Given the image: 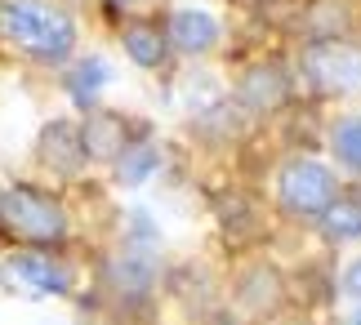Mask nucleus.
<instances>
[{
	"instance_id": "nucleus-7",
	"label": "nucleus",
	"mask_w": 361,
	"mask_h": 325,
	"mask_svg": "<svg viewBox=\"0 0 361 325\" xmlns=\"http://www.w3.org/2000/svg\"><path fill=\"white\" fill-rule=\"evenodd\" d=\"M152 286H157V263H152L147 250L125 245V250H116L112 259H107V290H112L116 299L143 303L152 294Z\"/></svg>"
},
{
	"instance_id": "nucleus-2",
	"label": "nucleus",
	"mask_w": 361,
	"mask_h": 325,
	"mask_svg": "<svg viewBox=\"0 0 361 325\" xmlns=\"http://www.w3.org/2000/svg\"><path fill=\"white\" fill-rule=\"evenodd\" d=\"M0 232L18 245H59L67 241L72 223H67L63 201H54L49 192L27 188V183H13V188L0 192Z\"/></svg>"
},
{
	"instance_id": "nucleus-1",
	"label": "nucleus",
	"mask_w": 361,
	"mask_h": 325,
	"mask_svg": "<svg viewBox=\"0 0 361 325\" xmlns=\"http://www.w3.org/2000/svg\"><path fill=\"white\" fill-rule=\"evenodd\" d=\"M0 45L54 67L76 49V23L59 0H0Z\"/></svg>"
},
{
	"instance_id": "nucleus-10",
	"label": "nucleus",
	"mask_w": 361,
	"mask_h": 325,
	"mask_svg": "<svg viewBox=\"0 0 361 325\" xmlns=\"http://www.w3.org/2000/svg\"><path fill=\"white\" fill-rule=\"evenodd\" d=\"M165 36H170V45L178 54H210L219 45V23L205 9H178V13H170Z\"/></svg>"
},
{
	"instance_id": "nucleus-12",
	"label": "nucleus",
	"mask_w": 361,
	"mask_h": 325,
	"mask_svg": "<svg viewBox=\"0 0 361 325\" xmlns=\"http://www.w3.org/2000/svg\"><path fill=\"white\" fill-rule=\"evenodd\" d=\"M121 40H125V54L138 63V67H147V72H157V67L170 59V36L161 32V27H152V23H125V32H121Z\"/></svg>"
},
{
	"instance_id": "nucleus-20",
	"label": "nucleus",
	"mask_w": 361,
	"mask_h": 325,
	"mask_svg": "<svg viewBox=\"0 0 361 325\" xmlns=\"http://www.w3.org/2000/svg\"><path fill=\"white\" fill-rule=\"evenodd\" d=\"M268 325H303V321H290V317H286V321H268Z\"/></svg>"
},
{
	"instance_id": "nucleus-21",
	"label": "nucleus",
	"mask_w": 361,
	"mask_h": 325,
	"mask_svg": "<svg viewBox=\"0 0 361 325\" xmlns=\"http://www.w3.org/2000/svg\"><path fill=\"white\" fill-rule=\"evenodd\" d=\"M214 325H237V321H228V317H219V321H214Z\"/></svg>"
},
{
	"instance_id": "nucleus-13",
	"label": "nucleus",
	"mask_w": 361,
	"mask_h": 325,
	"mask_svg": "<svg viewBox=\"0 0 361 325\" xmlns=\"http://www.w3.org/2000/svg\"><path fill=\"white\" fill-rule=\"evenodd\" d=\"M322 223V232H326V241H361V196H348V192H339L335 201L326 205V214L317 219Z\"/></svg>"
},
{
	"instance_id": "nucleus-14",
	"label": "nucleus",
	"mask_w": 361,
	"mask_h": 325,
	"mask_svg": "<svg viewBox=\"0 0 361 325\" xmlns=\"http://www.w3.org/2000/svg\"><path fill=\"white\" fill-rule=\"evenodd\" d=\"M330 152L348 174H361V111H348L330 125Z\"/></svg>"
},
{
	"instance_id": "nucleus-3",
	"label": "nucleus",
	"mask_w": 361,
	"mask_h": 325,
	"mask_svg": "<svg viewBox=\"0 0 361 325\" xmlns=\"http://www.w3.org/2000/svg\"><path fill=\"white\" fill-rule=\"evenodd\" d=\"M299 72L303 85L322 98L353 94L361 85V45L348 36H317L299 54Z\"/></svg>"
},
{
	"instance_id": "nucleus-15",
	"label": "nucleus",
	"mask_w": 361,
	"mask_h": 325,
	"mask_svg": "<svg viewBox=\"0 0 361 325\" xmlns=\"http://www.w3.org/2000/svg\"><path fill=\"white\" fill-rule=\"evenodd\" d=\"M161 165V152L152 143H130V152L116 161V178L125 183V188H138V183L152 178V169Z\"/></svg>"
},
{
	"instance_id": "nucleus-6",
	"label": "nucleus",
	"mask_w": 361,
	"mask_h": 325,
	"mask_svg": "<svg viewBox=\"0 0 361 325\" xmlns=\"http://www.w3.org/2000/svg\"><path fill=\"white\" fill-rule=\"evenodd\" d=\"M237 103L255 116H272L290 103V76L281 63H255L245 67V76L237 80Z\"/></svg>"
},
{
	"instance_id": "nucleus-16",
	"label": "nucleus",
	"mask_w": 361,
	"mask_h": 325,
	"mask_svg": "<svg viewBox=\"0 0 361 325\" xmlns=\"http://www.w3.org/2000/svg\"><path fill=\"white\" fill-rule=\"evenodd\" d=\"M107 85V63L103 59H85V63H76V72L67 76V90H72V98L80 107H94V94H99Z\"/></svg>"
},
{
	"instance_id": "nucleus-19",
	"label": "nucleus",
	"mask_w": 361,
	"mask_h": 325,
	"mask_svg": "<svg viewBox=\"0 0 361 325\" xmlns=\"http://www.w3.org/2000/svg\"><path fill=\"white\" fill-rule=\"evenodd\" d=\"M343 325H361V307H357V312H348V317H343Z\"/></svg>"
},
{
	"instance_id": "nucleus-17",
	"label": "nucleus",
	"mask_w": 361,
	"mask_h": 325,
	"mask_svg": "<svg viewBox=\"0 0 361 325\" xmlns=\"http://www.w3.org/2000/svg\"><path fill=\"white\" fill-rule=\"evenodd\" d=\"M339 286H343V294H348V299H357V303H361V259H353L348 267H343Z\"/></svg>"
},
{
	"instance_id": "nucleus-8",
	"label": "nucleus",
	"mask_w": 361,
	"mask_h": 325,
	"mask_svg": "<svg viewBox=\"0 0 361 325\" xmlns=\"http://www.w3.org/2000/svg\"><path fill=\"white\" fill-rule=\"evenodd\" d=\"M40 161H45L54 174H80V165L90 161V152H85V134L76 130L72 121H54L40 130Z\"/></svg>"
},
{
	"instance_id": "nucleus-11",
	"label": "nucleus",
	"mask_w": 361,
	"mask_h": 325,
	"mask_svg": "<svg viewBox=\"0 0 361 325\" xmlns=\"http://www.w3.org/2000/svg\"><path fill=\"white\" fill-rule=\"evenodd\" d=\"M237 303L245 312H255V317L276 312V303H281V276H276V267H268V263L250 267V272L237 281Z\"/></svg>"
},
{
	"instance_id": "nucleus-4",
	"label": "nucleus",
	"mask_w": 361,
	"mask_h": 325,
	"mask_svg": "<svg viewBox=\"0 0 361 325\" xmlns=\"http://www.w3.org/2000/svg\"><path fill=\"white\" fill-rule=\"evenodd\" d=\"M339 196V174L326 161L312 157H290L276 169V201L295 219H322L326 205Z\"/></svg>"
},
{
	"instance_id": "nucleus-5",
	"label": "nucleus",
	"mask_w": 361,
	"mask_h": 325,
	"mask_svg": "<svg viewBox=\"0 0 361 325\" xmlns=\"http://www.w3.org/2000/svg\"><path fill=\"white\" fill-rule=\"evenodd\" d=\"M0 286L9 294H67L72 290V267L54 254L23 250L0 263Z\"/></svg>"
},
{
	"instance_id": "nucleus-18",
	"label": "nucleus",
	"mask_w": 361,
	"mask_h": 325,
	"mask_svg": "<svg viewBox=\"0 0 361 325\" xmlns=\"http://www.w3.org/2000/svg\"><path fill=\"white\" fill-rule=\"evenodd\" d=\"M107 5H112L116 13H134V18H138V13H152L161 0H107Z\"/></svg>"
},
{
	"instance_id": "nucleus-9",
	"label": "nucleus",
	"mask_w": 361,
	"mask_h": 325,
	"mask_svg": "<svg viewBox=\"0 0 361 325\" xmlns=\"http://www.w3.org/2000/svg\"><path fill=\"white\" fill-rule=\"evenodd\" d=\"M80 134H85L90 161H99V165H116L125 152H130V125H125V116H116V111H90L85 125H80Z\"/></svg>"
}]
</instances>
